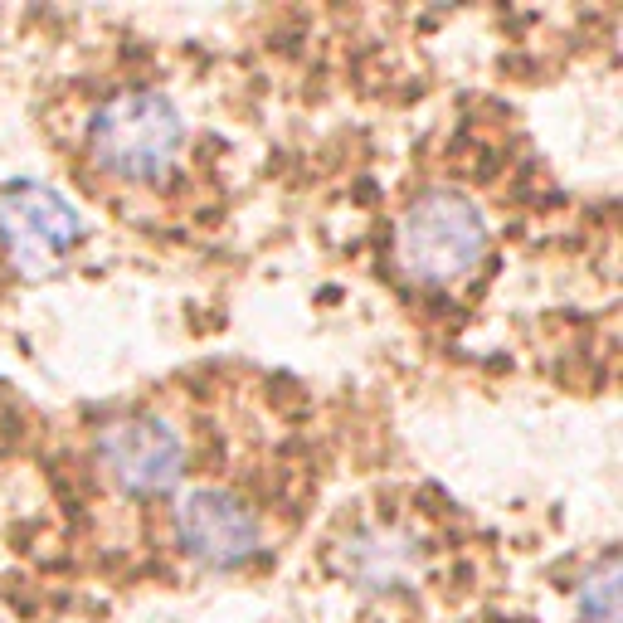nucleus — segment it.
I'll use <instances>...</instances> for the list:
<instances>
[{
  "mask_svg": "<svg viewBox=\"0 0 623 623\" xmlns=\"http://www.w3.org/2000/svg\"><path fill=\"white\" fill-rule=\"evenodd\" d=\"M487 254V220L468 195L458 190H429L409 205L395 234V258L414 283H458L468 278Z\"/></svg>",
  "mask_w": 623,
  "mask_h": 623,
  "instance_id": "nucleus-1",
  "label": "nucleus"
},
{
  "mask_svg": "<svg viewBox=\"0 0 623 623\" xmlns=\"http://www.w3.org/2000/svg\"><path fill=\"white\" fill-rule=\"evenodd\" d=\"M88 151L117 181L151 185L171 171V161L181 151V117L151 88L117 93L98 108L93 127H88Z\"/></svg>",
  "mask_w": 623,
  "mask_h": 623,
  "instance_id": "nucleus-2",
  "label": "nucleus"
},
{
  "mask_svg": "<svg viewBox=\"0 0 623 623\" xmlns=\"http://www.w3.org/2000/svg\"><path fill=\"white\" fill-rule=\"evenodd\" d=\"M78 234V210L64 195L44 185H10L0 195V244L25 278L54 273L78 249Z\"/></svg>",
  "mask_w": 623,
  "mask_h": 623,
  "instance_id": "nucleus-3",
  "label": "nucleus"
},
{
  "mask_svg": "<svg viewBox=\"0 0 623 623\" xmlns=\"http://www.w3.org/2000/svg\"><path fill=\"white\" fill-rule=\"evenodd\" d=\"M98 463L112 477L117 492L127 497H161L171 492L185 473V443L166 419H122L103 429L98 439Z\"/></svg>",
  "mask_w": 623,
  "mask_h": 623,
  "instance_id": "nucleus-4",
  "label": "nucleus"
},
{
  "mask_svg": "<svg viewBox=\"0 0 623 623\" xmlns=\"http://www.w3.org/2000/svg\"><path fill=\"white\" fill-rule=\"evenodd\" d=\"M171 531H176V546L205 570H234L258 550L254 512L220 487L185 492L176 516H171Z\"/></svg>",
  "mask_w": 623,
  "mask_h": 623,
  "instance_id": "nucleus-5",
  "label": "nucleus"
},
{
  "mask_svg": "<svg viewBox=\"0 0 623 623\" xmlns=\"http://www.w3.org/2000/svg\"><path fill=\"white\" fill-rule=\"evenodd\" d=\"M341 565L351 575V585L361 589H395L414 575L419 565V550L404 531H390V526H370L361 536H351L346 550H341Z\"/></svg>",
  "mask_w": 623,
  "mask_h": 623,
  "instance_id": "nucleus-6",
  "label": "nucleus"
},
{
  "mask_svg": "<svg viewBox=\"0 0 623 623\" xmlns=\"http://www.w3.org/2000/svg\"><path fill=\"white\" fill-rule=\"evenodd\" d=\"M580 623H619V560L604 555L580 585Z\"/></svg>",
  "mask_w": 623,
  "mask_h": 623,
  "instance_id": "nucleus-7",
  "label": "nucleus"
}]
</instances>
